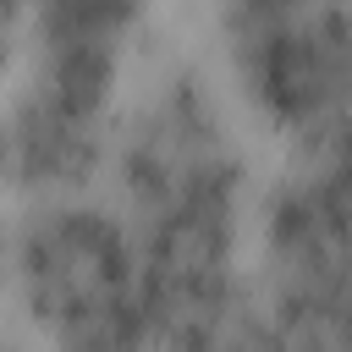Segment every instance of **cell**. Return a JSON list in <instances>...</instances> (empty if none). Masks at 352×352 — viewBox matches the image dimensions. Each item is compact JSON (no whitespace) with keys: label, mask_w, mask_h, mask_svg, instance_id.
I'll return each instance as SVG.
<instances>
[{"label":"cell","mask_w":352,"mask_h":352,"mask_svg":"<svg viewBox=\"0 0 352 352\" xmlns=\"http://www.w3.org/2000/svg\"><path fill=\"white\" fill-rule=\"evenodd\" d=\"M253 138L214 66L160 55L138 72L99 187L143 253L148 346H258Z\"/></svg>","instance_id":"cell-1"},{"label":"cell","mask_w":352,"mask_h":352,"mask_svg":"<svg viewBox=\"0 0 352 352\" xmlns=\"http://www.w3.org/2000/svg\"><path fill=\"white\" fill-rule=\"evenodd\" d=\"M160 0H22V50L0 99L11 198L99 187L116 116L148 66Z\"/></svg>","instance_id":"cell-2"},{"label":"cell","mask_w":352,"mask_h":352,"mask_svg":"<svg viewBox=\"0 0 352 352\" xmlns=\"http://www.w3.org/2000/svg\"><path fill=\"white\" fill-rule=\"evenodd\" d=\"M0 319L55 346H148V275L104 187L11 198Z\"/></svg>","instance_id":"cell-3"},{"label":"cell","mask_w":352,"mask_h":352,"mask_svg":"<svg viewBox=\"0 0 352 352\" xmlns=\"http://www.w3.org/2000/svg\"><path fill=\"white\" fill-rule=\"evenodd\" d=\"M253 297L258 346H352V121L264 176Z\"/></svg>","instance_id":"cell-4"},{"label":"cell","mask_w":352,"mask_h":352,"mask_svg":"<svg viewBox=\"0 0 352 352\" xmlns=\"http://www.w3.org/2000/svg\"><path fill=\"white\" fill-rule=\"evenodd\" d=\"M209 28L214 72L258 138L292 154L352 121V0H242Z\"/></svg>","instance_id":"cell-5"},{"label":"cell","mask_w":352,"mask_h":352,"mask_svg":"<svg viewBox=\"0 0 352 352\" xmlns=\"http://www.w3.org/2000/svg\"><path fill=\"white\" fill-rule=\"evenodd\" d=\"M204 6H209V11H220V6H242V0H204Z\"/></svg>","instance_id":"cell-6"}]
</instances>
